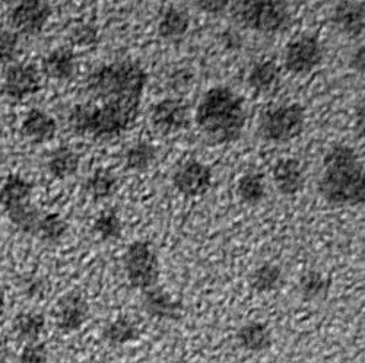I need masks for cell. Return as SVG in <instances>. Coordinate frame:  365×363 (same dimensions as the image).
Masks as SVG:
<instances>
[{"instance_id": "cell-1", "label": "cell", "mask_w": 365, "mask_h": 363, "mask_svg": "<svg viewBox=\"0 0 365 363\" xmlns=\"http://www.w3.org/2000/svg\"><path fill=\"white\" fill-rule=\"evenodd\" d=\"M142 97L106 95L73 107L69 126L78 136L114 137L129 130L139 115Z\"/></svg>"}, {"instance_id": "cell-2", "label": "cell", "mask_w": 365, "mask_h": 363, "mask_svg": "<svg viewBox=\"0 0 365 363\" xmlns=\"http://www.w3.org/2000/svg\"><path fill=\"white\" fill-rule=\"evenodd\" d=\"M195 121L206 143L235 142L247 121L246 100L227 86L210 88L197 105Z\"/></svg>"}, {"instance_id": "cell-3", "label": "cell", "mask_w": 365, "mask_h": 363, "mask_svg": "<svg viewBox=\"0 0 365 363\" xmlns=\"http://www.w3.org/2000/svg\"><path fill=\"white\" fill-rule=\"evenodd\" d=\"M319 191L330 204H362L365 201L364 164L356 150L338 144L324 157Z\"/></svg>"}, {"instance_id": "cell-4", "label": "cell", "mask_w": 365, "mask_h": 363, "mask_svg": "<svg viewBox=\"0 0 365 363\" xmlns=\"http://www.w3.org/2000/svg\"><path fill=\"white\" fill-rule=\"evenodd\" d=\"M148 73L135 60H117L100 66L89 75L86 93L91 98L106 95L142 97Z\"/></svg>"}, {"instance_id": "cell-5", "label": "cell", "mask_w": 365, "mask_h": 363, "mask_svg": "<svg viewBox=\"0 0 365 363\" xmlns=\"http://www.w3.org/2000/svg\"><path fill=\"white\" fill-rule=\"evenodd\" d=\"M231 14L242 26L266 34L279 33L291 22L288 5L285 2H277V0L235 2Z\"/></svg>"}, {"instance_id": "cell-6", "label": "cell", "mask_w": 365, "mask_h": 363, "mask_svg": "<svg viewBox=\"0 0 365 363\" xmlns=\"http://www.w3.org/2000/svg\"><path fill=\"white\" fill-rule=\"evenodd\" d=\"M304 125H306V110L302 105H282L263 114L257 136L267 142L285 143L301 136Z\"/></svg>"}, {"instance_id": "cell-7", "label": "cell", "mask_w": 365, "mask_h": 363, "mask_svg": "<svg viewBox=\"0 0 365 363\" xmlns=\"http://www.w3.org/2000/svg\"><path fill=\"white\" fill-rule=\"evenodd\" d=\"M125 270L130 286L148 290L157 286L160 278V261L155 247L148 241H135L125 257Z\"/></svg>"}, {"instance_id": "cell-8", "label": "cell", "mask_w": 365, "mask_h": 363, "mask_svg": "<svg viewBox=\"0 0 365 363\" xmlns=\"http://www.w3.org/2000/svg\"><path fill=\"white\" fill-rule=\"evenodd\" d=\"M323 60V46L317 36H299L285 48V68L294 75H306Z\"/></svg>"}, {"instance_id": "cell-9", "label": "cell", "mask_w": 365, "mask_h": 363, "mask_svg": "<svg viewBox=\"0 0 365 363\" xmlns=\"http://www.w3.org/2000/svg\"><path fill=\"white\" fill-rule=\"evenodd\" d=\"M150 121L163 135L185 130L190 125L189 105L181 100H163L152 108Z\"/></svg>"}, {"instance_id": "cell-10", "label": "cell", "mask_w": 365, "mask_h": 363, "mask_svg": "<svg viewBox=\"0 0 365 363\" xmlns=\"http://www.w3.org/2000/svg\"><path fill=\"white\" fill-rule=\"evenodd\" d=\"M88 317L89 304L78 290H72L60 298L54 310L56 327L63 332L78 331L86 322Z\"/></svg>"}, {"instance_id": "cell-11", "label": "cell", "mask_w": 365, "mask_h": 363, "mask_svg": "<svg viewBox=\"0 0 365 363\" xmlns=\"http://www.w3.org/2000/svg\"><path fill=\"white\" fill-rule=\"evenodd\" d=\"M51 12V5L44 0H26L14 9L11 23L22 34L36 36L43 31Z\"/></svg>"}, {"instance_id": "cell-12", "label": "cell", "mask_w": 365, "mask_h": 363, "mask_svg": "<svg viewBox=\"0 0 365 363\" xmlns=\"http://www.w3.org/2000/svg\"><path fill=\"white\" fill-rule=\"evenodd\" d=\"M41 89L40 72L33 65H15L11 66L5 75L4 90L5 94L15 101H22L31 97Z\"/></svg>"}, {"instance_id": "cell-13", "label": "cell", "mask_w": 365, "mask_h": 363, "mask_svg": "<svg viewBox=\"0 0 365 363\" xmlns=\"http://www.w3.org/2000/svg\"><path fill=\"white\" fill-rule=\"evenodd\" d=\"M173 183L187 197L203 196L212 186V169L200 162H189L175 172Z\"/></svg>"}, {"instance_id": "cell-14", "label": "cell", "mask_w": 365, "mask_h": 363, "mask_svg": "<svg viewBox=\"0 0 365 363\" xmlns=\"http://www.w3.org/2000/svg\"><path fill=\"white\" fill-rule=\"evenodd\" d=\"M142 305L152 318L158 320L177 321L185 314V307H182L181 302L173 299V296L161 288L145 290Z\"/></svg>"}, {"instance_id": "cell-15", "label": "cell", "mask_w": 365, "mask_h": 363, "mask_svg": "<svg viewBox=\"0 0 365 363\" xmlns=\"http://www.w3.org/2000/svg\"><path fill=\"white\" fill-rule=\"evenodd\" d=\"M57 132L56 120L41 110H31L24 118L21 133L25 139L34 143H46L54 139Z\"/></svg>"}, {"instance_id": "cell-16", "label": "cell", "mask_w": 365, "mask_h": 363, "mask_svg": "<svg viewBox=\"0 0 365 363\" xmlns=\"http://www.w3.org/2000/svg\"><path fill=\"white\" fill-rule=\"evenodd\" d=\"M277 189L284 196H294L302 189L304 175L301 162L295 158L279 159L272 169Z\"/></svg>"}, {"instance_id": "cell-17", "label": "cell", "mask_w": 365, "mask_h": 363, "mask_svg": "<svg viewBox=\"0 0 365 363\" xmlns=\"http://www.w3.org/2000/svg\"><path fill=\"white\" fill-rule=\"evenodd\" d=\"M331 19L345 34L356 37L364 31L365 4L364 2H341L336 5V8H334Z\"/></svg>"}, {"instance_id": "cell-18", "label": "cell", "mask_w": 365, "mask_h": 363, "mask_svg": "<svg viewBox=\"0 0 365 363\" xmlns=\"http://www.w3.org/2000/svg\"><path fill=\"white\" fill-rule=\"evenodd\" d=\"M43 72L54 80H68L75 73V54L69 47L53 50L43 60Z\"/></svg>"}, {"instance_id": "cell-19", "label": "cell", "mask_w": 365, "mask_h": 363, "mask_svg": "<svg viewBox=\"0 0 365 363\" xmlns=\"http://www.w3.org/2000/svg\"><path fill=\"white\" fill-rule=\"evenodd\" d=\"M34 186L19 175H9L4 186L0 187V204H4L5 211L25 203L31 201Z\"/></svg>"}, {"instance_id": "cell-20", "label": "cell", "mask_w": 365, "mask_h": 363, "mask_svg": "<svg viewBox=\"0 0 365 363\" xmlns=\"http://www.w3.org/2000/svg\"><path fill=\"white\" fill-rule=\"evenodd\" d=\"M237 342L245 350L263 352L272 346V332L264 322L252 321L238 330Z\"/></svg>"}, {"instance_id": "cell-21", "label": "cell", "mask_w": 365, "mask_h": 363, "mask_svg": "<svg viewBox=\"0 0 365 363\" xmlns=\"http://www.w3.org/2000/svg\"><path fill=\"white\" fill-rule=\"evenodd\" d=\"M14 335L19 342L36 343L46 330V318L40 312H19L12 321Z\"/></svg>"}, {"instance_id": "cell-22", "label": "cell", "mask_w": 365, "mask_h": 363, "mask_svg": "<svg viewBox=\"0 0 365 363\" xmlns=\"http://www.w3.org/2000/svg\"><path fill=\"white\" fill-rule=\"evenodd\" d=\"M140 336V330L135 321L128 317H120L103 330V339L111 346H123L130 342H136Z\"/></svg>"}, {"instance_id": "cell-23", "label": "cell", "mask_w": 365, "mask_h": 363, "mask_svg": "<svg viewBox=\"0 0 365 363\" xmlns=\"http://www.w3.org/2000/svg\"><path fill=\"white\" fill-rule=\"evenodd\" d=\"M79 162H81V158L75 150H72L68 146H62L56 149L51 154L47 168L54 178L65 179L76 174L79 168Z\"/></svg>"}, {"instance_id": "cell-24", "label": "cell", "mask_w": 365, "mask_h": 363, "mask_svg": "<svg viewBox=\"0 0 365 363\" xmlns=\"http://www.w3.org/2000/svg\"><path fill=\"white\" fill-rule=\"evenodd\" d=\"M189 26H190V16L187 11L178 9V8H170L164 14L158 25V36L165 40L178 38L187 33Z\"/></svg>"}, {"instance_id": "cell-25", "label": "cell", "mask_w": 365, "mask_h": 363, "mask_svg": "<svg viewBox=\"0 0 365 363\" xmlns=\"http://www.w3.org/2000/svg\"><path fill=\"white\" fill-rule=\"evenodd\" d=\"M282 282V270L277 264L266 263L257 267L250 275V286L259 293H266L278 289Z\"/></svg>"}, {"instance_id": "cell-26", "label": "cell", "mask_w": 365, "mask_h": 363, "mask_svg": "<svg viewBox=\"0 0 365 363\" xmlns=\"http://www.w3.org/2000/svg\"><path fill=\"white\" fill-rule=\"evenodd\" d=\"M279 78V68L273 62V60H264L262 63L253 66L252 72L249 73L247 82L252 88H255L259 93H267L273 86L277 85Z\"/></svg>"}, {"instance_id": "cell-27", "label": "cell", "mask_w": 365, "mask_h": 363, "mask_svg": "<svg viewBox=\"0 0 365 363\" xmlns=\"http://www.w3.org/2000/svg\"><path fill=\"white\" fill-rule=\"evenodd\" d=\"M331 280L320 271L309 270L299 279V292L304 300H319L326 298Z\"/></svg>"}, {"instance_id": "cell-28", "label": "cell", "mask_w": 365, "mask_h": 363, "mask_svg": "<svg viewBox=\"0 0 365 363\" xmlns=\"http://www.w3.org/2000/svg\"><path fill=\"white\" fill-rule=\"evenodd\" d=\"M118 189V178L106 168H98L86 181V191L96 200L107 199Z\"/></svg>"}, {"instance_id": "cell-29", "label": "cell", "mask_w": 365, "mask_h": 363, "mask_svg": "<svg viewBox=\"0 0 365 363\" xmlns=\"http://www.w3.org/2000/svg\"><path fill=\"white\" fill-rule=\"evenodd\" d=\"M237 194L247 204H257L264 197V177L262 174H246L238 179Z\"/></svg>"}, {"instance_id": "cell-30", "label": "cell", "mask_w": 365, "mask_h": 363, "mask_svg": "<svg viewBox=\"0 0 365 363\" xmlns=\"http://www.w3.org/2000/svg\"><path fill=\"white\" fill-rule=\"evenodd\" d=\"M68 229H69V225L62 216L57 214H48V215H43L34 236L46 242H57L63 238Z\"/></svg>"}, {"instance_id": "cell-31", "label": "cell", "mask_w": 365, "mask_h": 363, "mask_svg": "<svg viewBox=\"0 0 365 363\" xmlns=\"http://www.w3.org/2000/svg\"><path fill=\"white\" fill-rule=\"evenodd\" d=\"M157 159V147L148 142H139L129 149L126 155V168L133 171H145Z\"/></svg>"}, {"instance_id": "cell-32", "label": "cell", "mask_w": 365, "mask_h": 363, "mask_svg": "<svg viewBox=\"0 0 365 363\" xmlns=\"http://www.w3.org/2000/svg\"><path fill=\"white\" fill-rule=\"evenodd\" d=\"M123 225L114 209L104 210L94 222V232L100 235L103 241H114L121 238Z\"/></svg>"}, {"instance_id": "cell-33", "label": "cell", "mask_w": 365, "mask_h": 363, "mask_svg": "<svg viewBox=\"0 0 365 363\" xmlns=\"http://www.w3.org/2000/svg\"><path fill=\"white\" fill-rule=\"evenodd\" d=\"M18 363H48V349L44 343H28L18 356Z\"/></svg>"}, {"instance_id": "cell-34", "label": "cell", "mask_w": 365, "mask_h": 363, "mask_svg": "<svg viewBox=\"0 0 365 363\" xmlns=\"http://www.w3.org/2000/svg\"><path fill=\"white\" fill-rule=\"evenodd\" d=\"M98 40V31L93 25L81 23L73 26L71 31V41L73 46H93Z\"/></svg>"}, {"instance_id": "cell-35", "label": "cell", "mask_w": 365, "mask_h": 363, "mask_svg": "<svg viewBox=\"0 0 365 363\" xmlns=\"http://www.w3.org/2000/svg\"><path fill=\"white\" fill-rule=\"evenodd\" d=\"M18 33L2 31L0 33V63H11L18 50Z\"/></svg>"}, {"instance_id": "cell-36", "label": "cell", "mask_w": 365, "mask_h": 363, "mask_svg": "<svg viewBox=\"0 0 365 363\" xmlns=\"http://www.w3.org/2000/svg\"><path fill=\"white\" fill-rule=\"evenodd\" d=\"M193 5L207 14H220L227 9L230 2L228 0H203V2L197 0V2H193Z\"/></svg>"}, {"instance_id": "cell-37", "label": "cell", "mask_w": 365, "mask_h": 363, "mask_svg": "<svg viewBox=\"0 0 365 363\" xmlns=\"http://www.w3.org/2000/svg\"><path fill=\"white\" fill-rule=\"evenodd\" d=\"M349 66H351L352 69H355L356 72L364 73V69H365V48H364V46H361V47L358 48V51L352 56Z\"/></svg>"}, {"instance_id": "cell-38", "label": "cell", "mask_w": 365, "mask_h": 363, "mask_svg": "<svg viewBox=\"0 0 365 363\" xmlns=\"http://www.w3.org/2000/svg\"><path fill=\"white\" fill-rule=\"evenodd\" d=\"M0 363H8V344L2 336H0Z\"/></svg>"}, {"instance_id": "cell-39", "label": "cell", "mask_w": 365, "mask_h": 363, "mask_svg": "<svg viewBox=\"0 0 365 363\" xmlns=\"http://www.w3.org/2000/svg\"><path fill=\"white\" fill-rule=\"evenodd\" d=\"M5 307H6V298H5V290L0 288V317L4 315L5 312Z\"/></svg>"}]
</instances>
